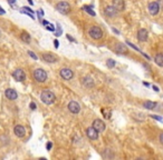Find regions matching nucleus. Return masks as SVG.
Here are the masks:
<instances>
[{"mask_svg":"<svg viewBox=\"0 0 163 160\" xmlns=\"http://www.w3.org/2000/svg\"><path fill=\"white\" fill-rule=\"evenodd\" d=\"M28 2L30 4V5H33V1H31V0H28Z\"/></svg>","mask_w":163,"mask_h":160,"instance_id":"nucleus-38","label":"nucleus"},{"mask_svg":"<svg viewBox=\"0 0 163 160\" xmlns=\"http://www.w3.org/2000/svg\"><path fill=\"white\" fill-rule=\"evenodd\" d=\"M117 10L113 7V6H107L105 8V10H104V14H105L107 17H110V18H114L116 15H117Z\"/></svg>","mask_w":163,"mask_h":160,"instance_id":"nucleus-9","label":"nucleus"},{"mask_svg":"<svg viewBox=\"0 0 163 160\" xmlns=\"http://www.w3.org/2000/svg\"><path fill=\"white\" fill-rule=\"evenodd\" d=\"M83 85L86 88H93L94 87V81L91 77H85L83 79Z\"/></svg>","mask_w":163,"mask_h":160,"instance_id":"nucleus-18","label":"nucleus"},{"mask_svg":"<svg viewBox=\"0 0 163 160\" xmlns=\"http://www.w3.org/2000/svg\"><path fill=\"white\" fill-rule=\"evenodd\" d=\"M43 24H46V26H47L48 22H47V21H46V20H43Z\"/></svg>","mask_w":163,"mask_h":160,"instance_id":"nucleus-37","label":"nucleus"},{"mask_svg":"<svg viewBox=\"0 0 163 160\" xmlns=\"http://www.w3.org/2000/svg\"><path fill=\"white\" fill-rule=\"evenodd\" d=\"M159 140H160V142H161V143L163 145V132L161 133V135H160V137H159Z\"/></svg>","mask_w":163,"mask_h":160,"instance_id":"nucleus-31","label":"nucleus"},{"mask_svg":"<svg viewBox=\"0 0 163 160\" xmlns=\"http://www.w3.org/2000/svg\"><path fill=\"white\" fill-rule=\"evenodd\" d=\"M160 10H161V8L159 6L158 1H153V2H150L149 4V12L152 16H156Z\"/></svg>","mask_w":163,"mask_h":160,"instance_id":"nucleus-7","label":"nucleus"},{"mask_svg":"<svg viewBox=\"0 0 163 160\" xmlns=\"http://www.w3.org/2000/svg\"><path fill=\"white\" fill-rule=\"evenodd\" d=\"M21 39H23V41L27 42V44H29V42H30V36H29L27 32H24V34H21Z\"/></svg>","mask_w":163,"mask_h":160,"instance_id":"nucleus-21","label":"nucleus"},{"mask_svg":"<svg viewBox=\"0 0 163 160\" xmlns=\"http://www.w3.org/2000/svg\"><path fill=\"white\" fill-rule=\"evenodd\" d=\"M34 77L38 83H45L47 80V72L44 69H36L34 71Z\"/></svg>","mask_w":163,"mask_h":160,"instance_id":"nucleus-2","label":"nucleus"},{"mask_svg":"<svg viewBox=\"0 0 163 160\" xmlns=\"http://www.w3.org/2000/svg\"><path fill=\"white\" fill-rule=\"evenodd\" d=\"M148 38H149V34H148V31L145 29H140L138 31V39H139L140 41L144 42V41L148 40Z\"/></svg>","mask_w":163,"mask_h":160,"instance_id":"nucleus-14","label":"nucleus"},{"mask_svg":"<svg viewBox=\"0 0 163 160\" xmlns=\"http://www.w3.org/2000/svg\"><path fill=\"white\" fill-rule=\"evenodd\" d=\"M56 9L63 14V15H67L68 12L71 11V6L67 2H65V1H62V2H58L57 5H56Z\"/></svg>","mask_w":163,"mask_h":160,"instance_id":"nucleus-3","label":"nucleus"},{"mask_svg":"<svg viewBox=\"0 0 163 160\" xmlns=\"http://www.w3.org/2000/svg\"><path fill=\"white\" fill-rule=\"evenodd\" d=\"M151 117H152V118H154V119H156V120H159V121H162V118H160V117H158V116L151 115Z\"/></svg>","mask_w":163,"mask_h":160,"instance_id":"nucleus-28","label":"nucleus"},{"mask_svg":"<svg viewBox=\"0 0 163 160\" xmlns=\"http://www.w3.org/2000/svg\"><path fill=\"white\" fill-rule=\"evenodd\" d=\"M28 53H29V56H30L31 58L35 59V60H37V56H36L34 52H31V51H28Z\"/></svg>","mask_w":163,"mask_h":160,"instance_id":"nucleus-25","label":"nucleus"},{"mask_svg":"<svg viewBox=\"0 0 163 160\" xmlns=\"http://www.w3.org/2000/svg\"><path fill=\"white\" fill-rule=\"evenodd\" d=\"M0 12H1V14H5V10L1 8V6H0Z\"/></svg>","mask_w":163,"mask_h":160,"instance_id":"nucleus-35","label":"nucleus"},{"mask_svg":"<svg viewBox=\"0 0 163 160\" xmlns=\"http://www.w3.org/2000/svg\"><path fill=\"white\" fill-rule=\"evenodd\" d=\"M154 61L155 63L160 66V67H163V53H158L155 57H154Z\"/></svg>","mask_w":163,"mask_h":160,"instance_id":"nucleus-19","label":"nucleus"},{"mask_svg":"<svg viewBox=\"0 0 163 160\" xmlns=\"http://www.w3.org/2000/svg\"><path fill=\"white\" fill-rule=\"evenodd\" d=\"M43 60H45L48 63H54L57 61V58L50 53H45V55H43Z\"/></svg>","mask_w":163,"mask_h":160,"instance_id":"nucleus-16","label":"nucleus"},{"mask_svg":"<svg viewBox=\"0 0 163 160\" xmlns=\"http://www.w3.org/2000/svg\"><path fill=\"white\" fill-rule=\"evenodd\" d=\"M158 4H159V6H160V8L163 9V0H158Z\"/></svg>","mask_w":163,"mask_h":160,"instance_id":"nucleus-30","label":"nucleus"},{"mask_svg":"<svg viewBox=\"0 0 163 160\" xmlns=\"http://www.w3.org/2000/svg\"><path fill=\"white\" fill-rule=\"evenodd\" d=\"M84 9L86 10V12H88L91 16H95V12L93 11V10L91 9V8H88V7H84Z\"/></svg>","mask_w":163,"mask_h":160,"instance_id":"nucleus-23","label":"nucleus"},{"mask_svg":"<svg viewBox=\"0 0 163 160\" xmlns=\"http://www.w3.org/2000/svg\"><path fill=\"white\" fill-rule=\"evenodd\" d=\"M15 1H16V0H8V2H9V4H14Z\"/></svg>","mask_w":163,"mask_h":160,"instance_id":"nucleus-36","label":"nucleus"},{"mask_svg":"<svg viewBox=\"0 0 163 160\" xmlns=\"http://www.w3.org/2000/svg\"><path fill=\"white\" fill-rule=\"evenodd\" d=\"M59 75H60V77H62L64 80H71L73 78V76H74V72H73L72 69L63 68L62 70H60Z\"/></svg>","mask_w":163,"mask_h":160,"instance_id":"nucleus-5","label":"nucleus"},{"mask_svg":"<svg viewBox=\"0 0 163 160\" xmlns=\"http://www.w3.org/2000/svg\"><path fill=\"white\" fill-rule=\"evenodd\" d=\"M12 77L17 81H24L25 79H26V73H25V71L23 69H16L12 72Z\"/></svg>","mask_w":163,"mask_h":160,"instance_id":"nucleus-6","label":"nucleus"},{"mask_svg":"<svg viewBox=\"0 0 163 160\" xmlns=\"http://www.w3.org/2000/svg\"><path fill=\"white\" fill-rule=\"evenodd\" d=\"M52 149V142H48L47 143V150H50Z\"/></svg>","mask_w":163,"mask_h":160,"instance_id":"nucleus-32","label":"nucleus"},{"mask_svg":"<svg viewBox=\"0 0 163 160\" xmlns=\"http://www.w3.org/2000/svg\"><path fill=\"white\" fill-rule=\"evenodd\" d=\"M47 29L50 30V31H55V27L52 26V24H47Z\"/></svg>","mask_w":163,"mask_h":160,"instance_id":"nucleus-27","label":"nucleus"},{"mask_svg":"<svg viewBox=\"0 0 163 160\" xmlns=\"http://www.w3.org/2000/svg\"><path fill=\"white\" fill-rule=\"evenodd\" d=\"M112 6L115 8L117 11H123L125 9V2L124 0H113Z\"/></svg>","mask_w":163,"mask_h":160,"instance_id":"nucleus-12","label":"nucleus"},{"mask_svg":"<svg viewBox=\"0 0 163 160\" xmlns=\"http://www.w3.org/2000/svg\"><path fill=\"white\" fill-rule=\"evenodd\" d=\"M153 89H154V91H159V90H160V89H159L156 86H153Z\"/></svg>","mask_w":163,"mask_h":160,"instance_id":"nucleus-33","label":"nucleus"},{"mask_svg":"<svg viewBox=\"0 0 163 160\" xmlns=\"http://www.w3.org/2000/svg\"><path fill=\"white\" fill-rule=\"evenodd\" d=\"M93 127H94L98 132H103V131L105 130V123L102 121L101 119H96V120H94Z\"/></svg>","mask_w":163,"mask_h":160,"instance_id":"nucleus-11","label":"nucleus"},{"mask_svg":"<svg viewBox=\"0 0 163 160\" xmlns=\"http://www.w3.org/2000/svg\"><path fill=\"white\" fill-rule=\"evenodd\" d=\"M102 112L104 113V117H105V118H107V119H108V118L111 117V112L110 111H105V110L103 109V110H102Z\"/></svg>","mask_w":163,"mask_h":160,"instance_id":"nucleus-24","label":"nucleus"},{"mask_svg":"<svg viewBox=\"0 0 163 160\" xmlns=\"http://www.w3.org/2000/svg\"><path fill=\"white\" fill-rule=\"evenodd\" d=\"M14 132L15 135L19 138H23V137L26 135V129H25L23 126H16L14 128Z\"/></svg>","mask_w":163,"mask_h":160,"instance_id":"nucleus-15","label":"nucleus"},{"mask_svg":"<svg viewBox=\"0 0 163 160\" xmlns=\"http://www.w3.org/2000/svg\"><path fill=\"white\" fill-rule=\"evenodd\" d=\"M115 51L117 53H120V55H124V53L127 52V48H126V46L123 44H117L115 47Z\"/></svg>","mask_w":163,"mask_h":160,"instance_id":"nucleus-17","label":"nucleus"},{"mask_svg":"<svg viewBox=\"0 0 163 160\" xmlns=\"http://www.w3.org/2000/svg\"><path fill=\"white\" fill-rule=\"evenodd\" d=\"M156 102H154V101H145L143 103V107L144 108H146V109H150V110H152V109H154L155 107H156Z\"/></svg>","mask_w":163,"mask_h":160,"instance_id":"nucleus-20","label":"nucleus"},{"mask_svg":"<svg viewBox=\"0 0 163 160\" xmlns=\"http://www.w3.org/2000/svg\"><path fill=\"white\" fill-rule=\"evenodd\" d=\"M29 107H30V109H31V110H35L37 106H36V103H35V102H31V103L29 105Z\"/></svg>","mask_w":163,"mask_h":160,"instance_id":"nucleus-26","label":"nucleus"},{"mask_svg":"<svg viewBox=\"0 0 163 160\" xmlns=\"http://www.w3.org/2000/svg\"><path fill=\"white\" fill-rule=\"evenodd\" d=\"M90 36L93 39H101L103 36V31L100 27L97 26H93L91 29H90Z\"/></svg>","mask_w":163,"mask_h":160,"instance_id":"nucleus-4","label":"nucleus"},{"mask_svg":"<svg viewBox=\"0 0 163 160\" xmlns=\"http://www.w3.org/2000/svg\"><path fill=\"white\" fill-rule=\"evenodd\" d=\"M5 96L9 100H16L17 98H18V93H17V91L16 90H14V89H7L5 91Z\"/></svg>","mask_w":163,"mask_h":160,"instance_id":"nucleus-13","label":"nucleus"},{"mask_svg":"<svg viewBox=\"0 0 163 160\" xmlns=\"http://www.w3.org/2000/svg\"><path fill=\"white\" fill-rule=\"evenodd\" d=\"M68 110L73 113H78L79 110H81V106H79V103L76 101H71L68 103Z\"/></svg>","mask_w":163,"mask_h":160,"instance_id":"nucleus-10","label":"nucleus"},{"mask_svg":"<svg viewBox=\"0 0 163 160\" xmlns=\"http://www.w3.org/2000/svg\"><path fill=\"white\" fill-rule=\"evenodd\" d=\"M106 65H107V67H108V68H113V67H115V61H114L113 59H107Z\"/></svg>","mask_w":163,"mask_h":160,"instance_id":"nucleus-22","label":"nucleus"},{"mask_svg":"<svg viewBox=\"0 0 163 160\" xmlns=\"http://www.w3.org/2000/svg\"><path fill=\"white\" fill-rule=\"evenodd\" d=\"M54 44H55V47L57 48V47H58V41H57V40H55V41H54Z\"/></svg>","mask_w":163,"mask_h":160,"instance_id":"nucleus-34","label":"nucleus"},{"mask_svg":"<svg viewBox=\"0 0 163 160\" xmlns=\"http://www.w3.org/2000/svg\"><path fill=\"white\" fill-rule=\"evenodd\" d=\"M40 100H41L44 103H46V105H52V103L55 102L56 97H55V95H54L52 91L45 90V91H43L41 95H40Z\"/></svg>","mask_w":163,"mask_h":160,"instance_id":"nucleus-1","label":"nucleus"},{"mask_svg":"<svg viewBox=\"0 0 163 160\" xmlns=\"http://www.w3.org/2000/svg\"><path fill=\"white\" fill-rule=\"evenodd\" d=\"M24 10H26V11H29V12H31V14H34V11H33V9H30L29 7H25V8H23Z\"/></svg>","mask_w":163,"mask_h":160,"instance_id":"nucleus-29","label":"nucleus"},{"mask_svg":"<svg viewBox=\"0 0 163 160\" xmlns=\"http://www.w3.org/2000/svg\"><path fill=\"white\" fill-rule=\"evenodd\" d=\"M0 36H1V31H0Z\"/></svg>","mask_w":163,"mask_h":160,"instance_id":"nucleus-39","label":"nucleus"},{"mask_svg":"<svg viewBox=\"0 0 163 160\" xmlns=\"http://www.w3.org/2000/svg\"><path fill=\"white\" fill-rule=\"evenodd\" d=\"M86 135L90 139H92V140H96V139L98 138V131L96 130L94 127H90V128H87Z\"/></svg>","mask_w":163,"mask_h":160,"instance_id":"nucleus-8","label":"nucleus"}]
</instances>
